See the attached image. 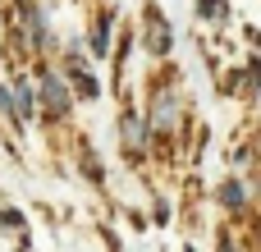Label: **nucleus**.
Instances as JSON below:
<instances>
[{"label": "nucleus", "instance_id": "f257e3e1", "mask_svg": "<svg viewBox=\"0 0 261 252\" xmlns=\"http://www.w3.org/2000/svg\"><path fill=\"white\" fill-rule=\"evenodd\" d=\"M41 92H46V101H50L55 110H64V106H69V96H64V87H60V78H50V73H46V78H41Z\"/></svg>", "mask_w": 261, "mask_h": 252}, {"label": "nucleus", "instance_id": "f03ea898", "mask_svg": "<svg viewBox=\"0 0 261 252\" xmlns=\"http://www.w3.org/2000/svg\"><path fill=\"white\" fill-rule=\"evenodd\" d=\"M14 101H18V106H14V119H28V115H32V92H28L23 83H18V92H14Z\"/></svg>", "mask_w": 261, "mask_h": 252}, {"label": "nucleus", "instance_id": "7ed1b4c3", "mask_svg": "<svg viewBox=\"0 0 261 252\" xmlns=\"http://www.w3.org/2000/svg\"><path fill=\"white\" fill-rule=\"evenodd\" d=\"M92 46H96V51H106V46H110V18H106V14H101V23H96V37H92Z\"/></svg>", "mask_w": 261, "mask_h": 252}, {"label": "nucleus", "instance_id": "20e7f679", "mask_svg": "<svg viewBox=\"0 0 261 252\" xmlns=\"http://www.w3.org/2000/svg\"><path fill=\"white\" fill-rule=\"evenodd\" d=\"M220 202H225V207H239V202H243V188H239V184H225V188H220Z\"/></svg>", "mask_w": 261, "mask_h": 252}]
</instances>
